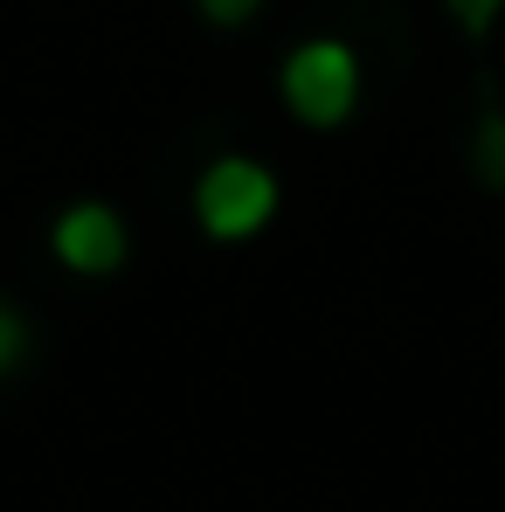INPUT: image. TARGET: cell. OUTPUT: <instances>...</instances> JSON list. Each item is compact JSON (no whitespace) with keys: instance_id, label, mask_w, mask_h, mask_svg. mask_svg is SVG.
<instances>
[{"instance_id":"7","label":"cell","mask_w":505,"mask_h":512,"mask_svg":"<svg viewBox=\"0 0 505 512\" xmlns=\"http://www.w3.org/2000/svg\"><path fill=\"white\" fill-rule=\"evenodd\" d=\"M201 7V21H215V28H243L263 14V0H194Z\"/></svg>"},{"instance_id":"4","label":"cell","mask_w":505,"mask_h":512,"mask_svg":"<svg viewBox=\"0 0 505 512\" xmlns=\"http://www.w3.org/2000/svg\"><path fill=\"white\" fill-rule=\"evenodd\" d=\"M471 173L492 194H505V111H485L478 118V132H471Z\"/></svg>"},{"instance_id":"5","label":"cell","mask_w":505,"mask_h":512,"mask_svg":"<svg viewBox=\"0 0 505 512\" xmlns=\"http://www.w3.org/2000/svg\"><path fill=\"white\" fill-rule=\"evenodd\" d=\"M443 14H450V21H457V28L478 42V35H492V28H499L505 0H443Z\"/></svg>"},{"instance_id":"3","label":"cell","mask_w":505,"mask_h":512,"mask_svg":"<svg viewBox=\"0 0 505 512\" xmlns=\"http://www.w3.org/2000/svg\"><path fill=\"white\" fill-rule=\"evenodd\" d=\"M49 250H56L63 270H77V277H111V270H125L132 236H125V215L111 201H70L49 222Z\"/></svg>"},{"instance_id":"1","label":"cell","mask_w":505,"mask_h":512,"mask_svg":"<svg viewBox=\"0 0 505 512\" xmlns=\"http://www.w3.org/2000/svg\"><path fill=\"white\" fill-rule=\"evenodd\" d=\"M277 208H284V187L250 153H222L194 180V222L208 243H250L277 222Z\"/></svg>"},{"instance_id":"6","label":"cell","mask_w":505,"mask_h":512,"mask_svg":"<svg viewBox=\"0 0 505 512\" xmlns=\"http://www.w3.org/2000/svg\"><path fill=\"white\" fill-rule=\"evenodd\" d=\"M28 360V319L14 305H0V374H14Z\"/></svg>"},{"instance_id":"2","label":"cell","mask_w":505,"mask_h":512,"mask_svg":"<svg viewBox=\"0 0 505 512\" xmlns=\"http://www.w3.org/2000/svg\"><path fill=\"white\" fill-rule=\"evenodd\" d=\"M277 97L291 104L298 125L333 132V125L353 118V104H360V56H353L339 35H312V42H298V49L284 56Z\"/></svg>"}]
</instances>
